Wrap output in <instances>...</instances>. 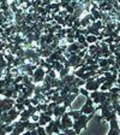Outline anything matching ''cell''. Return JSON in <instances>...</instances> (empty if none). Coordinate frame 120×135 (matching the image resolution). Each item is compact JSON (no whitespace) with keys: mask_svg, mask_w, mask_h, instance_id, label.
Instances as JSON below:
<instances>
[{"mask_svg":"<svg viewBox=\"0 0 120 135\" xmlns=\"http://www.w3.org/2000/svg\"><path fill=\"white\" fill-rule=\"evenodd\" d=\"M40 121H43V122H46V123H50V122L53 121V118L47 116L45 112H40Z\"/></svg>","mask_w":120,"mask_h":135,"instance_id":"9a60e30c","label":"cell"},{"mask_svg":"<svg viewBox=\"0 0 120 135\" xmlns=\"http://www.w3.org/2000/svg\"><path fill=\"white\" fill-rule=\"evenodd\" d=\"M54 127H55V122H54V119H53L50 123H48L47 126L45 127L46 134L47 135H53L54 134Z\"/></svg>","mask_w":120,"mask_h":135,"instance_id":"9c48e42d","label":"cell"},{"mask_svg":"<svg viewBox=\"0 0 120 135\" xmlns=\"http://www.w3.org/2000/svg\"><path fill=\"white\" fill-rule=\"evenodd\" d=\"M107 62H108L109 66H114V64H115V57H114V54H112L109 58H107Z\"/></svg>","mask_w":120,"mask_h":135,"instance_id":"44dd1931","label":"cell"},{"mask_svg":"<svg viewBox=\"0 0 120 135\" xmlns=\"http://www.w3.org/2000/svg\"><path fill=\"white\" fill-rule=\"evenodd\" d=\"M45 77H46V70L42 66H39L36 70L34 71V76L31 79H33L34 83L36 84V83H42L43 80H45Z\"/></svg>","mask_w":120,"mask_h":135,"instance_id":"5b68a950","label":"cell"},{"mask_svg":"<svg viewBox=\"0 0 120 135\" xmlns=\"http://www.w3.org/2000/svg\"><path fill=\"white\" fill-rule=\"evenodd\" d=\"M85 39H87V42L89 45H94L97 42V36H94V35H88Z\"/></svg>","mask_w":120,"mask_h":135,"instance_id":"ac0fdd59","label":"cell"},{"mask_svg":"<svg viewBox=\"0 0 120 135\" xmlns=\"http://www.w3.org/2000/svg\"><path fill=\"white\" fill-rule=\"evenodd\" d=\"M103 42L109 46V45H112V44H114V39L113 37H106V39H103Z\"/></svg>","mask_w":120,"mask_h":135,"instance_id":"4316f807","label":"cell"},{"mask_svg":"<svg viewBox=\"0 0 120 135\" xmlns=\"http://www.w3.org/2000/svg\"><path fill=\"white\" fill-rule=\"evenodd\" d=\"M109 129H113V130H118L120 129V127H119V123H118V119L117 118H114V119H112V121L109 122Z\"/></svg>","mask_w":120,"mask_h":135,"instance_id":"e0dca14e","label":"cell"},{"mask_svg":"<svg viewBox=\"0 0 120 135\" xmlns=\"http://www.w3.org/2000/svg\"><path fill=\"white\" fill-rule=\"evenodd\" d=\"M14 107H16L19 112H22V111H24V110H27V107H25L24 105H23V104H18V103H16V104H14Z\"/></svg>","mask_w":120,"mask_h":135,"instance_id":"cb8c5ba5","label":"cell"},{"mask_svg":"<svg viewBox=\"0 0 120 135\" xmlns=\"http://www.w3.org/2000/svg\"><path fill=\"white\" fill-rule=\"evenodd\" d=\"M31 135H37V129H34V130H31Z\"/></svg>","mask_w":120,"mask_h":135,"instance_id":"e575fe53","label":"cell"},{"mask_svg":"<svg viewBox=\"0 0 120 135\" xmlns=\"http://www.w3.org/2000/svg\"><path fill=\"white\" fill-rule=\"evenodd\" d=\"M70 74V69H67V68H64L62 69V71L60 74H59V76H60V79H62L64 76H66V75H69Z\"/></svg>","mask_w":120,"mask_h":135,"instance_id":"603a6c76","label":"cell"},{"mask_svg":"<svg viewBox=\"0 0 120 135\" xmlns=\"http://www.w3.org/2000/svg\"><path fill=\"white\" fill-rule=\"evenodd\" d=\"M58 15H59V16H60V17H62V18H65V17H66L69 13H67V12H66V10H60V12H59Z\"/></svg>","mask_w":120,"mask_h":135,"instance_id":"1f68e13d","label":"cell"},{"mask_svg":"<svg viewBox=\"0 0 120 135\" xmlns=\"http://www.w3.org/2000/svg\"><path fill=\"white\" fill-rule=\"evenodd\" d=\"M25 99H27V98H25L24 95H19L18 98L16 99V103H18V104H23V101H24Z\"/></svg>","mask_w":120,"mask_h":135,"instance_id":"f546056e","label":"cell"},{"mask_svg":"<svg viewBox=\"0 0 120 135\" xmlns=\"http://www.w3.org/2000/svg\"><path fill=\"white\" fill-rule=\"evenodd\" d=\"M84 115H90V113H94L96 112V107H94V103H92V99L90 98H87V101H85V104L82 106V109L79 110Z\"/></svg>","mask_w":120,"mask_h":135,"instance_id":"8992f818","label":"cell"},{"mask_svg":"<svg viewBox=\"0 0 120 135\" xmlns=\"http://www.w3.org/2000/svg\"><path fill=\"white\" fill-rule=\"evenodd\" d=\"M1 115H3V111H1V110H0V118H1Z\"/></svg>","mask_w":120,"mask_h":135,"instance_id":"8d00e7d4","label":"cell"},{"mask_svg":"<svg viewBox=\"0 0 120 135\" xmlns=\"http://www.w3.org/2000/svg\"><path fill=\"white\" fill-rule=\"evenodd\" d=\"M52 68H53V70H55L58 74H60L62 71V69H64V64H61L60 62L55 60V62L52 64Z\"/></svg>","mask_w":120,"mask_h":135,"instance_id":"7c38bea8","label":"cell"},{"mask_svg":"<svg viewBox=\"0 0 120 135\" xmlns=\"http://www.w3.org/2000/svg\"><path fill=\"white\" fill-rule=\"evenodd\" d=\"M66 110L67 109L64 106V105H58V106L53 110V116L55 118H61V116L64 115L65 112H67Z\"/></svg>","mask_w":120,"mask_h":135,"instance_id":"52a82bcc","label":"cell"},{"mask_svg":"<svg viewBox=\"0 0 120 135\" xmlns=\"http://www.w3.org/2000/svg\"><path fill=\"white\" fill-rule=\"evenodd\" d=\"M75 79H76V76L73 75V74H69V75L64 76V77H62V79H60V80H61V81L65 83V86H66L67 83H71V82H72Z\"/></svg>","mask_w":120,"mask_h":135,"instance_id":"4fadbf2b","label":"cell"},{"mask_svg":"<svg viewBox=\"0 0 120 135\" xmlns=\"http://www.w3.org/2000/svg\"><path fill=\"white\" fill-rule=\"evenodd\" d=\"M77 95H78V94H69V95H67V98H66V100L64 101V104H62V105H64L66 109H67V107H71L73 100L77 98Z\"/></svg>","mask_w":120,"mask_h":135,"instance_id":"ba28073f","label":"cell"},{"mask_svg":"<svg viewBox=\"0 0 120 135\" xmlns=\"http://www.w3.org/2000/svg\"><path fill=\"white\" fill-rule=\"evenodd\" d=\"M94 115H95V112H94V113H90V115H84V113H82L81 117H79L78 119L73 121L72 129L76 132V134L79 135V134H81V132H82L83 129H87L88 122H89L90 119L94 117Z\"/></svg>","mask_w":120,"mask_h":135,"instance_id":"6da1fadb","label":"cell"},{"mask_svg":"<svg viewBox=\"0 0 120 135\" xmlns=\"http://www.w3.org/2000/svg\"><path fill=\"white\" fill-rule=\"evenodd\" d=\"M67 115L70 116L73 121H76V119H78V118L81 117L82 112L79 111V110H72V111H69V112H67Z\"/></svg>","mask_w":120,"mask_h":135,"instance_id":"8fae6325","label":"cell"},{"mask_svg":"<svg viewBox=\"0 0 120 135\" xmlns=\"http://www.w3.org/2000/svg\"><path fill=\"white\" fill-rule=\"evenodd\" d=\"M27 110H28L29 112H30V115H35V113L37 112V110H36V106H34V105H30L29 107H27Z\"/></svg>","mask_w":120,"mask_h":135,"instance_id":"7402d4cb","label":"cell"},{"mask_svg":"<svg viewBox=\"0 0 120 135\" xmlns=\"http://www.w3.org/2000/svg\"><path fill=\"white\" fill-rule=\"evenodd\" d=\"M13 87L16 90H18V92H22V89L24 88V84L23 83H17V84H13Z\"/></svg>","mask_w":120,"mask_h":135,"instance_id":"484cf974","label":"cell"},{"mask_svg":"<svg viewBox=\"0 0 120 135\" xmlns=\"http://www.w3.org/2000/svg\"><path fill=\"white\" fill-rule=\"evenodd\" d=\"M97 64H98V68H100V69H102V68H105V66H107V65H108V62H107V59L101 58V59H98Z\"/></svg>","mask_w":120,"mask_h":135,"instance_id":"d6986e66","label":"cell"},{"mask_svg":"<svg viewBox=\"0 0 120 135\" xmlns=\"http://www.w3.org/2000/svg\"><path fill=\"white\" fill-rule=\"evenodd\" d=\"M46 115H47V116H49V117H52V116H53V110H48L47 109V111H46Z\"/></svg>","mask_w":120,"mask_h":135,"instance_id":"836d02e7","label":"cell"},{"mask_svg":"<svg viewBox=\"0 0 120 135\" xmlns=\"http://www.w3.org/2000/svg\"><path fill=\"white\" fill-rule=\"evenodd\" d=\"M48 109V104H45V103H40L39 105L36 106V110H37V112H46Z\"/></svg>","mask_w":120,"mask_h":135,"instance_id":"2e32d148","label":"cell"},{"mask_svg":"<svg viewBox=\"0 0 120 135\" xmlns=\"http://www.w3.org/2000/svg\"><path fill=\"white\" fill-rule=\"evenodd\" d=\"M30 117H31L30 112H29L28 110H24V111H22V112H20L19 121L20 122H27V121H29V119H30Z\"/></svg>","mask_w":120,"mask_h":135,"instance_id":"30bf717a","label":"cell"},{"mask_svg":"<svg viewBox=\"0 0 120 135\" xmlns=\"http://www.w3.org/2000/svg\"><path fill=\"white\" fill-rule=\"evenodd\" d=\"M30 99H31V105H34V106H37L40 104V101L37 99H35V98H30Z\"/></svg>","mask_w":120,"mask_h":135,"instance_id":"d6a6232c","label":"cell"},{"mask_svg":"<svg viewBox=\"0 0 120 135\" xmlns=\"http://www.w3.org/2000/svg\"><path fill=\"white\" fill-rule=\"evenodd\" d=\"M79 94H82V95H84L85 98H89V92H88L85 88H79Z\"/></svg>","mask_w":120,"mask_h":135,"instance_id":"d4e9b609","label":"cell"},{"mask_svg":"<svg viewBox=\"0 0 120 135\" xmlns=\"http://www.w3.org/2000/svg\"><path fill=\"white\" fill-rule=\"evenodd\" d=\"M90 98L92 99V103L96 105H102L108 98L112 97L109 92H101V90H95V92L90 93Z\"/></svg>","mask_w":120,"mask_h":135,"instance_id":"7a4b0ae2","label":"cell"},{"mask_svg":"<svg viewBox=\"0 0 120 135\" xmlns=\"http://www.w3.org/2000/svg\"><path fill=\"white\" fill-rule=\"evenodd\" d=\"M23 105H24L25 107H29L31 105V99L30 98H27L24 101H23Z\"/></svg>","mask_w":120,"mask_h":135,"instance_id":"f1b7e54d","label":"cell"},{"mask_svg":"<svg viewBox=\"0 0 120 135\" xmlns=\"http://www.w3.org/2000/svg\"><path fill=\"white\" fill-rule=\"evenodd\" d=\"M59 4H60V8L65 10L66 7H69V6H70L71 1H67V0H64V1H59Z\"/></svg>","mask_w":120,"mask_h":135,"instance_id":"ffe728a7","label":"cell"},{"mask_svg":"<svg viewBox=\"0 0 120 135\" xmlns=\"http://www.w3.org/2000/svg\"><path fill=\"white\" fill-rule=\"evenodd\" d=\"M73 127V119L67 115V112H65L61 116V124L59 127V129L61 130V133H65L66 129H71Z\"/></svg>","mask_w":120,"mask_h":135,"instance_id":"3957f363","label":"cell"},{"mask_svg":"<svg viewBox=\"0 0 120 135\" xmlns=\"http://www.w3.org/2000/svg\"><path fill=\"white\" fill-rule=\"evenodd\" d=\"M3 34H4V29H3V28H0V36H1Z\"/></svg>","mask_w":120,"mask_h":135,"instance_id":"d590c367","label":"cell"},{"mask_svg":"<svg viewBox=\"0 0 120 135\" xmlns=\"http://www.w3.org/2000/svg\"><path fill=\"white\" fill-rule=\"evenodd\" d=\"M65 10H66V12L69 15H73V13H75V8H73L72 6H69V7H66Z\"/></svg>","mask_w":120,"mask_h":135,"instance_id":"4dcf8cb0","label":"cell"},{"mask_svg":"<svg viewBox=\"0 0 120 135\" xmlns=\"http://www.w3.org/2000/svg\"><path fill=\"white\" fill-rule=\"evenodd\" d=\"M39 119H40V113H35V115H33L31 116V122H39Z\"/></svg>","mask_w":120,"mask_h":135,"instance_id":"83f0119b","label":"cell"},{"mask_svg":"<svg viewBox=\"0 0 120 135\" xmlns=\"http://www.w3.org/2000/svg\"><path fill=\"white\" fill-rule=\"evenodd\" d=\"M16 104V100L12 98H0V110L3 112H8Z\"/></svg>","mask_w":120,"mask_h":135,"instance_id":"277c9868","label":"cell"},{"mask_svg":"<svg viewBox=\"0 0 120 135\" xmlns=\"http://www.w3.org/2000/svg\"><path fill=\"white\" fill-rule=\"evenodd\" d=\"M4 58H5V60H6V62H7L8 66H12V64H13V60H14V58H16V57H14V56H12V54H11V53H10V52H8V51H7V53H6L5 56H4Z\"/></svg>","mask_w":120,"mask_h":135,"instance_id":"5bb4252c","label":"cell"}]
</instances>
